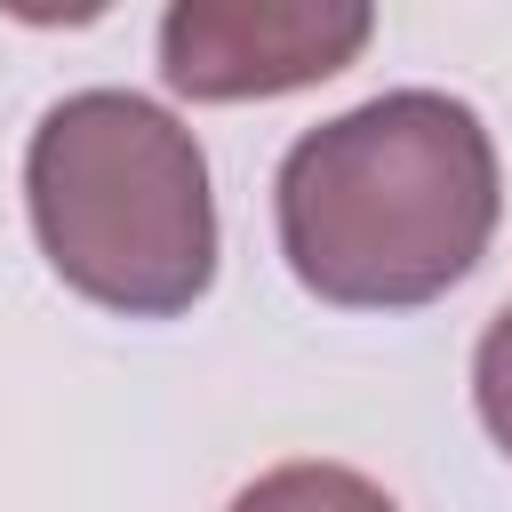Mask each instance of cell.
<instances>
[{"mask_svg":"<svg viewBox=\"0 0 512 512\" xmlns=\"http://www.w3.org/2000/svg\"><path fill=\"white\" fill-rule=\"evenodd\" d=\"M496 216V136L448 88H384L304 128L272 176L280 256L336 312L440 304L488 256Z\"/></svg>","mask_w":512,"mask_h":512,"instance_id":"1","label":"cell"},{"mask_svg":"<svg viewBox=\"0 0 512 512\" xmlns=\"http://www.w3.org/2000/svg\"><path fill=\"white\" fill-rule=\"evenodd\" d=\"M472 408H480L488 440L512 456V296H504V312L480 328V352H472Z\"/></svg>","mask_w":512,"mask_h":512,"instance_id":"5","label":"cell"},{"mask_svg":"<svg viewBox=\"0 0 512 512\" xmlns=\"http://www.w3.org/2000/svg\"><path fill=\"white\" fill-rule=\"evenodd\" d=\"M224 512H400V504H392L368 472L304 456V464H272V472H256Z\"/></svg>","mask_w":512,"mask_h":512,"instance_id":"4","label":"cell"},{"mask_svg":"<svg viewBox=\"0 0 512 512\" xmlns=\"http://www.w3.org/2000/svg\"><path fill=\"white\" fill-rule=\"evenodd\" d=\"M368 32V0H176L160 16V80L192 104L296 96L336 80Z\"/></svg>","mask_w":512,"mask_h":512,"instance_id":"3","label":"cell"},{"mask_svg":"<svg viewBox=\"0 0 512 512\" xmlns=\"http://www.w3.org/2000/svg\"><path fill=\"white\" fill-rule=\"evenodd\" d=\"M24 208L48 272L120 320H176L216 280L208 152L136 88H72L40 112Z\"/></svg>","mask_w":512,"mask_h":512,"instance_id":"2","label":"cell"}]
</instances>
